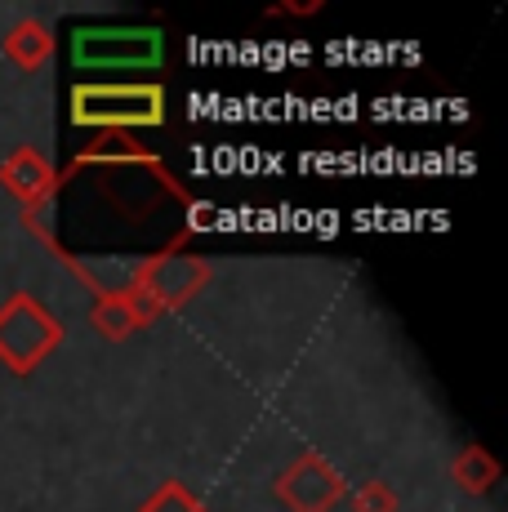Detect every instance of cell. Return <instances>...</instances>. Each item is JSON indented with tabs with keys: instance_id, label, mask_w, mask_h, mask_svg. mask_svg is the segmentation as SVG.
I'll return each instance as SVG.
<instances>
[{
	"instance_id": "obj_1",
	"label": "cell",
	"mask_w": 508,
	"mask_h": 512,
	"mask_svg": "<svg viewBox=\"0 0 508 512\" xmlns=\"http://www.w3.org/2000/svg\"><path fill=\"white\" fill-rule=\"evenodd\" d=\"M72 63L85 72H148L161 63L156 27H85L72 36Z\"/></svg>"
},
{
	"instance_id": "obj_2",
	"label": "cell",
	"mask_w": 508,
	"mask_h": 512,
	"mask_svg": "<svg viewBox=\"0 0 508 512\" xmlns=\"http://www.w3.org/2000/svg\"><path fill=\"white\" fill-rule=\"evenodd\" d=\"M81 125H156L161 121V90L152 85H116V90H81L76 94Z\"/></svg>"
}]
</instances>
